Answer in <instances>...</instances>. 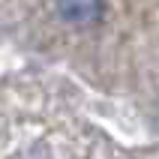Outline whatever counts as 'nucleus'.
<instances>
[{
	"instance_id": "nucleus-1",
	"label": "nucleus",
	"mask_w": 159,
	"mask_h": 159,
	"mask_svg": "<svg viewBox=\"0 0 159 159\" xmlns=\"http://www.w3.org/2000/svg\"><path fill=\"white\" fill-rule=\"evenodd\" d=\"M54 9L57 15L66 21V24H93L102 15V0H54Z\"/></svg>"
}]
</instances>
